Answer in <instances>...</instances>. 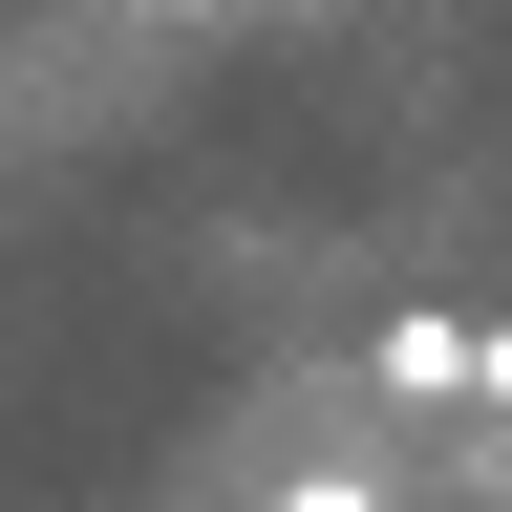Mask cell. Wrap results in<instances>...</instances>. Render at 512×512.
Segmentation results:
<instances>
[]
</instances>
